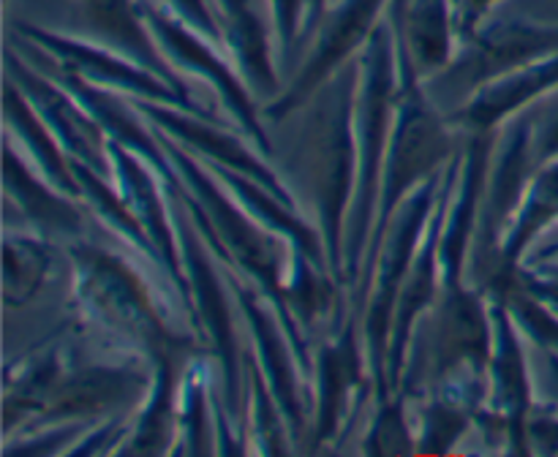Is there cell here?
<instances>
[{
  "mask_svg": "<svg viewBox=\"0 0 558 457\" xmlns=\"http://www.w3.org/2000/svg\"><path fill=\"white\" fill-rule=\"evenodd\" d=\"M554 52H558V25L534 22L526 16H505L488 22L466 47L458 49L456 60L434 79L456 92L458 87L474 92L488 82L537 63Z\"/></svg>",
  "mask_w": 558,
  "mask_h": 457,
  "instance_id": "cell-9",
  "label": "cell"
},
{
  "mask_svg": "<svg viewBox=\"0 0 558 457\" xmlns=\"http://www.w3.org/2000/svg\"><path fill=\"white\" fill-rule=\"evenodd\" d=\"M16 33H20L36 52H41L52 69L74 74L80 76V79L90 82V85L107 87V90L129 92V96L134 98H147V101L172 103V107L189 109V112L210 118V114L199 107V101H194L189 92L178 90V87L169 85L167 79H161L158 74L147 71L145 65L125 58V54L114 52V49L104 47V44L90 41V38L85 36H63V33H54L36 25H20Z\"/></svg>",
  "mask_w": 558,
  "mask_h": 457,
  "instance_id": "cell-6",
  "label": "cell"
},
{
  "mask_svg": "<svg viewBox=\"0 0 558 457\" xmlns=\"http://www.w3.org/2000/svg\"><path fill=\"white\" fill-rule=\"evenodd\" d=\"M354 98H357V69H341L319 92L311 118V183H314L327 264L338 275H343V232L357 188Z\"/></svg>",
  "mask_w": 558,
  "mask_h": 457,
  "instance_id": "cell-3",
  "label": "cell"
},
{
  "mask_svg": "<svg viewBox=\"0 0 558 457\" xmlns=\"http://www.w3.org/2000/svg\"><path fill=\"white\" fill-rule=\"evenodd\" d=\"M332 0H308V16H305V36H308L311 30H314L316 22L322 20V14L327 11V5H330Z\"/></svg>",
  "mask_w": 558,
  "mask_h": 457,
  "instance_id": "cell-30",
  "label": "cell"
},
{
  "mask_svg": "<svg viewBox=\"0 0 558 457\" xmlns=\"http://www.w3.org/2000/svg\"><path fill=\"white\" fill-rule=\"evenodd\" d=\"M554 3H558V0H554Z\"/></svg>",
  "mask_w": 558,
  "mask_h": 457,
  "instance_id": "cell-33",
  "label": "cell"
},
{
  "mask_svg": "<svg viewBox=\"0 0 558 457\" xmlns=\"http://www.w3.org/2000/svg\"><path fill=\"white\" fill-rule=\"evenodd\" d=\"M554 90H558V52L474 90L461 112L447 114V123L461 125L469 134H488L501 120L515 118Z\"/></svg>",
  "mask_w": 558,
  "mask_h": 457,
  "instance_id": "cell-13",
  "label": "cell"
},
{
  "mask_svg": "<svg viewBox=\"0 0 558 457\" xmlns=\"http://www.w3.org/2000/svg\"><path fill=\"white\" fill-rule=\"evenodd\" d=\"M558 223V158L539 163L534 169L532 180L526 185L521 207H518L515 218L507 226L505 237L499 243V264L501 270L512 272L521 261V256L537 243L543 232Z\"/></svg>",
  "mask_w": 558,
  "mask_h": 457,
  "instance_id": "cell-20",
  "label": "cell"
},
{
  "mask_svg": "<svg viewBox=\"0 0 558 457\" xmlns=\"http://www.w3.org/2000/svg\"><path fill=\"white\" fill-rule=\"evenodd\" d=\"M5 264H3V297L9 308H20L27 305L38 292H41L44 281L49 275V264H52V250L47 243L36 237H14L9 234L3 245Z\"/></svg>",
  "mask_w": 558,
  "mask_h": 457,
  "instance_id": "cell-23",
  "label": "cell"
},
{
  "mask_svg": "<svg viewBox=\"0 0 558 457\" xmlns=\"http://www.w3.org/2000/svg\"><path fill=\"white\" fill-rule=\"evenodd\" d=\"M363 381V354L349 324L336 341L319 351V408H316V441H330L343 419L352 417L349 397Z\"/></svg>",
  "mask_w": 558,
  "mask_h": 457,
  "instance_id": "cell-18",
  "label": "cell"
},
{
  "mask_svg": "<svg viewBox=\"0 0 558 457\" xmlns=\"http://www.w3.org/2000/svg\"><path fill=\"white\" fill-rule=\"evenodd\" d=\"M134 103V109L140 114H145L147 120L158 125V128L169 131L172 139L178 141L180 147H189V150H196L202 158H207L210 166H223L232 169V172L245 174V177L256 180V183L265 185L267 190L278 196L281 201H287L292 207V196L289 190L278 183L276 174L238 139L229 131L213 125V118H205V114H194L189 109H169L172 103L163 101H147V98H129Z\"/></svg>",
  "mask_w": 558,
  "mask_h": 457,
  "instance_id": "cell-11",
  "label": "cell"
},
{
  "mask_svg": "<svg viewBox=\"0 0 558 457\" xmlns=\"http://www.w3.org/2000/svg\"><path fill=\"white\" fill-rule=\"evenodd\" d=\"M156 3H161L163 9L178 14L180 20L189 22L194 30H199L202 36H207L210 41L223 44L221 22H218L216 9H213L210 0H156Z\"/></svg>",
  "mask_w": 558,
  "mask_h": 457,
  "instance_id": "cell-28",
  "label": "cell"
},
{
  "mask_svg": "<svg viewBox=\"0 0 558 457\" xmlns=\"http://www.w3.org/2000/svg\"><path fill=\"white\" fill-rule=\"evenodd\" d=\"M74 5L76 22L85 27V38L136 60L147 71L167 79L169 85L189 92V87L174 76L172 65L158 52L156 38H153L150 27L142 20V11L136 0H74Z\"/></svg>",
  "mask_w": 558,
  "mask_h": 457,
  "instance_id": "cell-14",
  "label": "cell"
},
{
  "mask_svg": "<svg viewBox=\"0 0 558 457\" xmlns=\"http://www.w3.org/2000/svg\"><path fill=\"white\" fill-rule=\"evenodd\" d=\"M518 283H521L526 292H532L534 297H539L543 302H548L550 308L558 313V259L537 261V267L529 272H518Z\"/></svg>",
  "mask_w": 558,
  "mask_h": 457,
  "instance_id": "cell-29",
  "label": "cell"
},
{
  "mask_svg": "<svg viewBox=\"0 0 558 457\" xmlns=\"http://www.w3.org/2000/svg\"><path fill=\"white\" fill-rule=\"evenodd\" d=\"M387 9H390V0H332L314 30L308 33L311 49L305 52L292 85L283 96L267 103L265 118H287L316 90H322L325 82H330L343 69L349 54L363 49L376 25L385 20Z\"/></svg>",
  "mask_w": 558,
  "mask_h": 457,
  "instance_id": "cell-7",
  "label": "cell"
},
{
  "mask_svg": "<svg viewBox=\"0 0 558 457\" xmlns=\"http://www.w3.org/2000/svg\"><path fill=\"white\" fill-rule=\"evenodd\" d=\"M392 5L417 74L439 76L461 49L450 0H392Z\"/></svg>",
  "mask_w": 558,
  "mask_h": 457,
  "instance_id": "cell-16",
  "label": "cell"
},
{
  "mask_svg": "<svg viewBox=\"0 0 558 457\" xmlns=\"http://www.w3.org/2000/svg\"><path fill=\"white\" fill-rule=\"evenodd\" d=\"M439 190L441 183L436 174L425 180L423 185H417L414 194H409L403 205L398 207L396 215H392L396 218V226L387 228L385 239H381L379 250L374 256V283L365 292V297H371V310L368 319H365V348H368V370L374 375L379 397H390L385 379V362L398 294H401L403 281H407L409 270H412L414 254L423 245L420 237L428 228Z\"/></svg>",
  "mask_w": 558,
  "mask_h": 457,
  "instance_id": "cell-5",
  "label": "cell"
},
{
  "mask_svg": "<svg viewBox=\"0 0 558 457\" xmlns=\"http://www.w3.org/2000/svg\"><path fill=\"white\" fill-rule=\"evenodd\" d=\"M534 259L537 261H548V259H558V243H554V245H548V248H539L537 250V256H534Z\"/></svg>",
  "mask_w": 558,
  "mask_h": 457,
  "instance_id": "cell-32",
  "label": "cell"
},
{
  "mask_svg": "<svg viewBox=\"0 0 558 457\" xmlns=\"http://www.w3.org/2000/svg\"><path fill=\"white\" fill-rule=\"evenodd\" d=\"M548 354V375H550V386H554L556 397H558V351H545Z\"/></svg>",
  "mask_w": 558,
  "mask_h": 457,
  "instance_id": "cell-31",
  "label": "cell"
},
{
  "mask_svg": "<svg viewBox=\"0 0 558 457\" xmlns=\"http://www.w3.org/2000/svg\"><path fill=\"white\" fill-rule=\"evenodd\" d=\"M142 11V20L150 27L153 38L158 44V52L163 54L172 69L191 71V74L202 76L207 85L216 87V92H221V103L234 120H238L240 131L251 136L256 145L265 152H270V141H267L265 131H262L259 120H256V109L248 98V85L240 74H234L232 65L216 52V41H210L207 36H202L199 30L189 25L185 20H180L178 14H172L169 9H163L156 0H136Z\"/></svg>",
  "mask_w": 558,
  "mask_h": 457,
  "instance_id": "cell-8",
  "label": "cell"
},
{
  "mask_svg": "<svg viewBox=\"0 0 558 457\" xmlns=\"http://www.w3.org/2000/svg\"><path fill=\"white\" fill-rule=\"evenodd\" d=\"M398 60L396 22L390 9L376 25L357 60V98H354V139H357V188L343 232V277L357 281L360 259L371 243V223L379 205L381 169H385L387 141L396 118Z\"/></svg>",
  "mask_w": 558,
  "mask_h": 457,
  "instance_id": "cell-1",
  "label": "cell"
},
{
  "mask_svg": "<svg viewBox=\"0 0 558 457\" xmlns=\"http://www.w3.org/2000/svg\"><path fill=\"white\" fill-rule=\"evenodd\" d=\"M229 283L234 286L240 308H243L245 319H248L251 335H254L256 341V354H259L262 368H265V375H267V386H270L281 413L287 417L289 430H292V435L298 439L300 430H303L305 408H303V395H300L298 390V373H294L292 357L287 354L289 351L287 337L281 335L278 321L272 319L267 305L262 302L259 294H256L254 288L234 281V277H229Z\"/></svg>",
  "mask_w": 558,
  "mask_h": 457,
  "instance_id": "cell-15",
  "label": "cell"
},
{
  "mask_svg": "<svg viewBox=\"0 0 558 457\" xmlns=\"http://www.w3.org/2000/svg\"><path fill=\"white\" fill-rule=\"evenodd\" d=\"M365 452H371V455H409V452H414L412 433H409V424L403 419L401 397H396V400L381 397Z\"/></svg>",
  "mask_w": 558,
  "mask_h": 457,
  "instance_id": "cell-24",
  "label": "cell"
},
{
  "mask_svg": "<svg viewBox=\"0 0 558 457\" xmlns=\"http://www.w3.org/2000/svg\"><path fill=\"white\" fill-rule=\"evenodd\" d=\"M390 14L396 22V60H398V92H396V118H392L390 141L385 152V169H381L379 205H376L374 232H371V256L365 272L371 270L376 250L390 228L396 207L407 199L417 185L434 177L436 166L452 156V136L445 128L447 118H439L434 103L423 92L420 82L423 76L414 69L412 52L398 30L396 5L390 0Z\"/></svg>",
  "mask_w": 558,
  "mask_h": 457,
  "instance_id": "cell-2",
  "label": "cell"
},
{
  "mask_svg": "<svg viewBox=\"0 0 558 457\" xmlns=\"http://www.w3.org/2000/svg\"><path fill=\"white\" fill-rule=\"evenodd\" d=\"M9 79L20 87L22 96L41 114L47 128L52 131L60 147L69 152L71 161L87 163L104 177H112L109 136L58 79L31 71L22 60L14 58V52H9Z\"/></svg>",
  "mask_w": 558,
  "mask_h": 457,
  "instance_id": "cell-10",
  "label": "cell"
},
{
  "mask_svg": "<svg viewBox=\"0 0 558 457\" xmlns=\"http://www.w3.org/2000/svg\"><path fill=\"white\" fill-rule=\"evenodd\" d=\"M5 190L20 205L22 215H27L47 232L71 234L82 228V215L76 212V207L63 199L65 194L60 196L54 185H44L41 180L33 177L25 163L11 150V141H5Z\"/></svg>",
  "mask_w": 558,
  "mask_h": 457,
  "instance_id": "cell-21",
  "label": "cell"
},
{
  "mask_svg": "<svg viewBox=\"0 0 558 457\" xmlns=\"http://www.w3.org/2000/svg\"><path fill=\"white\" fill-rule=\"evenodd\" d=\"M5 120H9V128L14 131L16 139L22 141L27 156L33 158V166L38 169V174H41L49 185H54L60 194H69L71 199H82V188L80 180H76L74 174V163H71V158H65V150L60 147V141L54 139L52 131L47 128L41 114L33 109V103L22 96L20 87L11 79L9 85H5Z\"/></svg>",
  "mask_w": 558,
  "mask_h": 457,
  "instance_id": "cell-19",
  "label": "cell"
},
{
  "mask_svg": "<svg viewBox=\"0 0 558 457\" xmlns=\"http://www.w3.org/2000/svg\"><path fill=\"white\" fill-rule=\"evenodd\" d=\"M174 395H178V381H174L172 359H153V384L147 406L136 419V428L129 435V446L123 452H129V455H163V452L174 449L172 439L180 422Z\"/></svg>",
  "mask_w": 558,
  "mask_h": 457,
  "instance_id": "cell-22",
  "label": "cell"
},
{
  "mask_svg": "<svg viewBox=\"0 0 558 457\" xmlns=\"http://www.w3.org/2000/svg\"><path fill=\"white\" fill-rule=\"evenodd\" d=\"M213 9L221 22L223 49L232 54L248 90L272 96L278 90L272 49L254 11V0H213Z\"/></svg>",
  "mask_w": 558,
  "mask_h": 457,
  "instance_id": "cell-17",
  "label": "cell"
},
{
  "mask_svg": "<svg viewBox=\"0 0 558 457\" xmlns=\"http://www.w3.org/2000/svg\"><path fill=\"white\" fill-rule=\"evenodd\" d=\"M267 11H270V33L276 38V47L281 49L283 63H292L298 41L305 30L308 0H267Z\"/></svg>",
  "mask_w": 558,
  "mask_h": 457,
  "instance_id": "cell-25",
  "label": "cell"
},
{
  "mask_svg": "<svg viewBox=\"0 0 558 457\" xmlns=\"http://www.w3.org/2000/svg\"><path fill=\"white\" fill-rule=\"evenodd\" d=\"M539 112L523 109L532 120V152L534 163H545L558 158V90L539 98Z\"/></svg>",
  "mask_w": 558,
  "mask_h": 457,
  "instance_id": "cell-26",
  "label": "cell"
},
{
  "mask_svg": "<svg viewBox=\"0 0 558 457\" xmlns=\"http://www.w3.org/2000/svg\"><path fill=\"white\" fill-rule=\"evenodd\" d=\"M501 3H505V0H450L458 44L466 47V44L488 25L490 16L496 14V9H499Z\"/></svg>",
  "mask_w": 558,
  "mask_h": 457,
  "instance_id": "cell-27",
  "label": "cell"
},
{
  "mask_svg": "<svg viewBox=\"0 0 558 457\" xmlns=\"http://www.w3.org/2000/svg\"><path fill=\"white\" fill-rule=\"evenodd\" d=\"M174 232H178L180 261H183L185 283H189V305H194L196 321L202 332L210 337L213 348L218 354V365L223 370V390H227L229 406H238V343H234V326L229 319V305L221 294L216 272H213L210 259L199 239H194L189 221L174 212Z\"/></svg>",
  "mask_w": 558,
  "mask_h": 457,
  "instance_id": "cell-12",
  "label": "cell"
},
{
  "mask_svg": "<svg viewBox=\"0 0 558 457\" xmlns=\"http://www.w3.org/2000/svg\"><path fill=\"white\" fill-rule=\"evenodd\" d=\"M74 297L90 324L125 337L134 351L169 357L185 343V332L169 330L153 294L120 256L96 245H74Z\"/></svg>",
  "mask_w": 558,
  "mask_h": 457,
  "instance_id": "cell-4",
  "label": "cell"
}]
</instances>
